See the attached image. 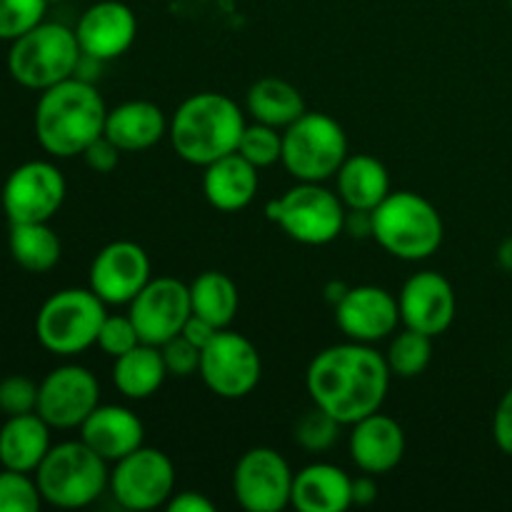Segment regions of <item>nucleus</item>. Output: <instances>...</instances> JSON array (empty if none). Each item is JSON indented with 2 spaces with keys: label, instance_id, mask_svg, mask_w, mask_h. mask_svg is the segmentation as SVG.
<instances>
[{
  "label": "nucleus",
  "instance_id": "nucleus-47",
  "mask_svg": "<svg viewBox=\"0 0 512 512\" xmlns=\"http://www.w3.org/2000/svg\"><path fill=\"white\" fill-rule=\"evenodd\" d=\"M345 293H348V285H345V283H330L328 288H325V300H328V303L335 308V305L343 300Z\"/></svg>",
  "mask_w": 512,
  "mask_h": 512
},
{
  "label": "nucleus",
  "instance_id": "nucleus-12",
  "mask_svg": "<svg viewBox=\"0 0 512 512\" xmlns=\"http://www.w3.org/2000/svg\"><path fill=\"white\" fill-rule=\"evenodd\" d=\"M0 195L10 223H50V218L63 208L68 183L58 165L48 160H28L8 175Z\"/></svg>",
  "mask_w": 512,
  "mask_h": 512
},
{
  "label": "nucleus",
  "instance_id": "nucleus-28",
  "mask_svg": "<svg viewBox=\"0 0 512 512\" xmlns=\"http://www.w3.org/2000/svg\"><path fill=\"white\" fill-rule=\"evenodd\" d=\"M245 108L253 120L278 130H285L308 110L303 93L283 78H260L250 85Z\"/></svg>",
  "mask_w": 512,
  "mask_h": 512
},
{
  "label": "nucleus",
  "instance_id": "nucleus-42",
  "mask_svg": "<svg viewBox=\"0 0 512 512\" xmlns=\"http://www.w3.org/2000/svg\"><path fill=\"white\" fill-rule=\"evenodd\" d=\"M218 333H220V328H215L213 323H208V320L200 318V315H190L188 323H185L183 333H180V335H185L190 343L198 345V348L203 350L205 345H210V340H213Z\"/></svg>",
  "mask_w": 512,
  "mask_h": 512
},
{
  "label": "nucleus",
  "instance_id": "nucleus-25",
  "mask_svg": "<svg viewBox=\"0 0 512 512\" xmlns=\"http://www.w3.org/2000/svg\"><path fill=\"white\" fill-rule=\"evenodd\" d=\"M50 430L53 428L38 413L5 418L0 428V465L20 473H35L53 448Z\"/></svg>",
  "mask_w": 512,
  "mask_h": 512
},
{
  "label": "nucleus",
  "instance_id": "nucleus-22",
  "mask_svg": "<svg viewBox=\"0 0 512 512\" xmlns=\"http://www.w3.org/2000/svg\"><path fill=\"white\" fill-rule=\"evenodd\" d=\"M170 120L150 100H128L108 110L105 133L123 153H143L168 135Z\"/></svg>",
  "mask_w": 512,
  "mask_h": 512
},
{
  "label": "nucleus",
  "instance_id": "nucleus-38",
  "mask_svg": "<svg viewBox=\"0 0 512 512\" xmlns=\"http://www.w3.org/2000/svg\"><path fill=\"white\" fill-rule=\"evenodd\" d=\"M160 353H163L168 375H175V378H190V375H195L200 370V355H203V350L190 343L185 335H175L168 343L160 345Z\"/></svg>",
  "mask_w": 512,
  "mask_h": 512
},
{
  "label": "nucleus",
  "instance_id": "nucleus-10",
  "mask_svg": "<svg viewBox=\"0 0 512 512\" xmlns=\"http://www.w3.org/2000/svg\"><path fill=\"white\" fill-rule=\"evenodd\" d=\"M108 488L115 503L125 510L163 508L175 493V465L163 450L140 445L115 463Z\"/></svg>",
  "mask_w": 512,
  "mask_h": 512
},
{
  "label": "nucleus",
  "instance_id": "nucleus-23",
  "mask_svg": "<svg viewBox=\"0 0 512 512\" xmlns=\"http://www.w3.org/2000/svg\"><path fill=\"white\" fill-rule=\"evenodd\" d=\"M290 505L300 512H345L353 508V478L338 465H305L295 473Z\"/></svg>",
  "mask_w": 512,
  "mask_h": 512
},
{
  "label": "nucleus",
  "instance_id": "nucleus-1",
  "mask_svg": "<svg viewBox=\"0 0 512 512\" xmlns=\"http://www.w3.org/2000/svg\"><path fill=\"white\" fill-rule=\"evenodd\" d=\"M385 355L368 343L330 345L308 365L305 388L313 405L333 415L338 423L353 425L383 408L390 388Z\"/></svg>",
  "mask_w": 512,
  "mask_h": 512
},
{
  "label": "nucleus",
  "instance_id": "nucleus-34",
  "mask_svg": "<svg viewBox=\"0 0 512 512\" xmlns=\"http://www.w3.org/2000/svg\"><path fill=\"white\" fill-rule=\"evenodd\" d=\"M38 480L30 473L3 468L0 473V512H38L43 505Z\"/></svg>",
  "mask_w": 512,
  "mask_h": 512
},
{
  "label": "nucleus",
  "instance_id": "nucleus-43",
  "mask_svg": "<svg viewBox=\"0 0 512 512\" xmlns=\"http://www.w3.org/2000/svg\"><path fill=\"white\" fill-rule=\"evenodd\" d=\"M343 233L353 238H373V210H350L345 213Z\"/></svg>",
  "mask_w": 512,
  "mask_h": 512
},
{
  "label": "nucleus",
  "instance_id": "nucleus-32",
  "mask_svg": "<svg viewBox=\"0 0 512 512\" xmlns=\"http://www.w3.org/2000/svg\"><path fill=\"white\" fill-rule=\"evenodd\" d=\"M340 428L343 423L333 418L330 413H325L323 408L313 405L310 410H305L303 415L298 418L293 430V438L305 453L310 455H320V453H328L340 438Z\"/></svg>",
  "mask_w": 512,
  "mask_h": 512
},
{
  "label": "nucleus",
  "instance_id": "nucleus-49",
  "mask_svg": "<svg viewBox=\"0 0 512 512\" xmlns=\"http://www.w3.org/2000/svg\"><path fill=\"white\" fill-rule=\"evenodd\" d=\"M510 10H512V0H510Z\"/></svg>",
  "mask_w": 512,
  "mask_h": 512
},
{
  "label": "nucleus",
  "instance_id": "nucleus-5",
  "mask_svg": "<svg viewBox=\"0 0 512 512\" xmlns=\"http://www.w3.org/2000/svg\"><path fill=\"white\" fill-rule=\"evenodd\" d=\"M35 480L43 500L53 508H88L108 488V460L100 458L83 440H68L48 450L35 470Z\"/></svg>",
  "mask_w": 512,
  "mask_h": 512
},
{
  "label": "nucleus",
  "instance_id": "nucleus-18",
  "mask_svg": "<svg viewBox=\"0 0 512 512\" xmlns=\"http://www.w3.org/2000/svg\"><path fill=\"white\" fill-rule=\"evenodd\" d=\"M335 323L348 340L368 345L380 343L398 330V298L378 285H355L335 305Z\"/></svg>",
  "mask_w": 512,
  "mask_h": 512
},
{
  "label": "nucleus",
  "instance_id": "nucleus-24",
  "mask_svg": "<svg viewBox=\"0 0 512 512\" xmlns=\"http://www.w3.org/2000/svg\"><path fill=\"white\" fill-rule=\"evenodd\" d=\"M258 168L240 153H230L215 163L205 165L203 193L205 200L220 213H238L253 203L258 193Z\"/></svg>",
  "mask_w": 512,
  "mask_h": 512
},
{
  "label": "nucleus",
  "instance_id": "nucleus-17",
  "mask_svg": "<svg viewBox=\"0 0 512 512\" xmlns=\"http://www.w3.org/2000/svg\"><path fill=\"white\" fill-rule=\"evenodd\" d=\"M400 323L410 330L438 338L453 325L458 298L445 275L438 270H420L405 280L398 295Z\"/></svg>",
  "mask_w": 512,
  "mask_h": 512
},
{
  "label": "nucleus",
  "instance_id": "nucleus-2",
  "mask_svg": "<svg viewBox=\"0 0 512 512\" xmlns=\"http://www.w3.org/2000/svg\"><path fill=\"white\" fill-rule=\"evenodd\" d=\"M105 118L108 108L98 88L80 78H68L40 93L35 138L53 158H75L105 133Z\"/></svg>",
  "mask_w": 512,
  "mask_h": 512
},
{
  "label": "nucleus",
  "instance_id": "nucleus-6",
  "mask_svg": "<svg viewBox=\"0 0 512 512\" xmlns=\"http://www.w3.org/2000/svg\"><path fill=\"white\" fill-rule=\"evenodd\" d=\"M75 30L63 23H40L10 43L8 73L15 83L30 90H48L63 80L75 78L80 60Z\"/></svg>",
  "mask_w": 512,
  "mask_h": 512
},
{
  "label": "nucleus",
  "instance_id": "nucleus-8",
  "mask_svg": "<svg viewBox=\"0 0 512 512\" xmlns=\"http://www.w3.org/2000/svg\"><path fill=\"white\" fill-rule=\"evenodd\" d=\"M348 155V135L343 125L325 113L305 110L283 130L280 163L298 183H325L335 178Z\"/></svg>",
  "mask_w": 512,
  "mask_h": 512
},
{
  "label": "nucleus",
  "instance_id": "nucleus-45",
  "mask_svg": "<svg viewBox=\"0 0 512 512\" xmlns=\"http://www.w3.org/2000/svg\"><path fill=\"white\" fill-rule=\"evenodd\" d=\"M100 68H103V60L93 58V55L80 53L78 68H75V78H80V80H85V83L95 85V78H100Z\"/></svg>",
  "mask_w": 512,
  "mask_h": 512
},
{
  "label": "nucleus",
  "instance_id": "nucleus-33",
  "mask_svg": "<svg viewBox=\"0 0 512 512\" xmlns=\"http://www.w3.org/2000/svg\"><path fill=\"white\" fill-rule=\"evenodd\" d=\"M235 153L243 155L258 170L270 168V165L280 163V158H283V133L278 128H273V125H265L255 120V123L245 125Z\"/></svg>",
  "mask_w": 512,
  "mask_h": 512
},
{
  "label": "nucleus",
  "instance_id": "nucleus-31",
  "mask_svg": "<svg viewBox=\"0 0 512 512\" xmlns=\"http://www.w3.org/2000/svg\"><path fill=\"white\" fill-rule=\"evenodd\" d=\"M385 360H388L390 373L398 375V378H418L433 360V338L405 328L403 333L390 340Z\"/></svg>",
  "mask_w": 512,
  "mask_h": 512
},
{
  "label": "nucleus",
  "instance_id": "nucleus-13",
  "mask_svg": "<svg viewBox=\"0 0 512 512\" xmlns=\"http://www.w3.org/2000/svg\"><path fill=\"white\" fill-rule=\"evenodd\" d=\"M295 473L273 448H250L233 473L235 500L248 512H280L290 505Z\"/></svg>",
  "mask_w": 512,
  "mask_h": 512
},
{
  "label": "nucleus",
  "instance_id": "nucleus-36",
  "mask_svg": "<svg viewBox=\"0 0 512 512\" xmlns=\"http://www.w3.org/2000/svg\"><path fill=\"white\" fill-rule=\"evenodd\" d=\"M38 388L28 375H8L0 380V413L5 418L35 413L38 410Z\"/></svg>",
  "mask_w": 512,
  "mask_h": 512
},
{
  "label": "nucleus",
  "instance_id": "nucleus-19",
  "mask_svg": "<svg viewBox=\"0 0 512 512\" xmlns=\"http://www.w3.org/2000/svg\"><path fill=\"white\" fill-rule=\"evenodd\" d=\"M75 35H78V45L85 55H93V58L108 63V60L128 53L130 45L135 43L138 18L120 0H100L80 15Z\"/></svg>",
  "mask_w": 512,
  "mask_h": 512
},
{
  "label": "nucleus",
  "instance_id": "nucleus-37",
  "mask_svg": "<svg viewBox=\"0 0 512 512\" xmlns=\"http://www.w3.org/2000/svg\"><path fill=\"white\" fill-rule=\"evenodd\" d=\"M138 328L135 323L130 320V315H105L103 325H100V333H98V348L103 350L105 355L110 358H120V355L130 353L135 345H140Z\"/></svg>",
  "mask_w": 512,
  "mask_h": 512
},
{
  "label": "nucleus",
  "instance_id": "nucleus-46",
  "mask_svg": "<svg viewBox=\"0 0 512 512\" xmlns=\"http://www.w3.org/2000/svg\"><path fill=\"white\" fill-rule=\"evenodd\" d=\"M498 263L505 273H512V238L503 240L498 248Z\"/></svg>",
  "mask_w": 512,
  "mask_h": 512
},
{
  "label": "nucleus",
  "instance_id": "nucleus-48",
  "mask_svg": "<svg viewBox=\"0 0 512 512\" xmlns=\"http://www.w3.org/2000/svg\"><path fill=\"white\" fill-rule=\"evenodd\" d=\"M48 3H63V0H48Z\"/></svg>",
  "mask_w": 512,
  "mask_h": 512
},
{
  "label": "nucleus",
  "instance_id": "nucleus-40",
  "mask_svg": "<svg viewBox=\"0 0 512 512\" xmlns=\"http://www.w3.org/2000/svg\"><path fill=\"white\" fill-rule=\"evenodd\" d=\"M493 438L498 448L512 458V388L503 395L493 418Z\"/></svg>",
  "mask_w": 512,
  "mask_h": 512
},
{
  "label": "nucleus",
  "instance_id": "nucleus-30",
  "mask_svg": "<svg viewBox=\"0 0 512 512\" xmlns=\"http://www.w3.org/2000/svg\"><path fill=\"white\" fill-rule=\"evenodd\" d=\"M8 248L15 263L28 273H48L63 253L58 233L48 223H10Z\"/></svg>",
  "mask_w": 512,
  "mask_h": 512
},
{
  "label": "nucleus",
  "instance_id": "nucleus-39",
  "mask_svg": "<svg viewBox=\"0 0 512 512\" xmlns=\"http://www.w3.org/2000/svg\"><path fill=\"white\" fill-rule=\"evenodd\" d=\"M120 153H123V150H120L108 135H100L98 140H93V143L85 148L83 158L85 163H88V168L95 170V173H113L120 163Z\"/></svg>",
  "mask_w": 512,
  "mask_h": 512
},
{
  "label": "nucleus",
  "instance_id": "nucleus-29",
  "mask_svg": "<svg viewBox=\"0 0 512 512\" xmlns=\"http://www.w3.org/2000/svg\"><path fill=\"white\" fill-rule=\"evenodd\" d=\"M190 305L193 315H200L215 328H228L240 308L238 285L220 270H205L190 283Z\"/></svg>",
  "mask_w": 512,
  "mask_h": 512
},
{
  "label": "nucleus",
  "instance_id": "nucleus-20",
  "mask_svg": "<svg viewBox=\"0 0 512 512\" xmlns=\"http://www.w3.org/2000/svg\"><path fill=\"white\" fill-rule=\"evenodd\" d=\"M348 450L358 470L370 475H385L398 468L405 458L403 425L390 415H365L363 420L350 425Z\"/></svg>",
  "mask_w": 512,
  "mask_h": 512
},
{
  "label": "nucleus",
  "instance_id": "nucleus-7",
  "mask_svg": "<svg viewBox=\"0 0 512 512\" xmlns=\"http://www.w3.org/2000/svg\"><path fill=\"white\" fill-rule=\"evenodd\" d=\"M105 303L90 288H65L50 295L35 315V335L48 353L73 358L98 343Z\"/></svg>",
  "mask_w": 512,
  "mask_h": 512
},
{
  "label": "nucleus",
  "instance_id": "nucleus-16",
  "mask_svg": "<svg viewBox=\"0 0 512 512\" xmlns=\"http://www.w3.org/2000/svg\"><path fill=\"white\" fill-rule=\"evenodd\" d=\"M150 283V258L143 245L115 240L100 248L90 263L88 288L105 305H130Z\"/></svg>",
  "mask_w": 512,
  "mask_h": 512
},
{
  "label": "nucleus",
  "instance_id": "nucleus-4",
  "mask_svg": "<svg viewBox=\"0 0 512 512\" xmlns=\"http://www.w3.org/2000/svg\"><path fill=\"white\" fill-rule=\"evenodd\" d=\"M443 238L438 208L413 190H390L373 210V240L393 258L418 263L438 253Z\"/></svg>",
  "mask_w": 512,
  "mask_h": 512
},
{
  "label": "nucleus",
  "instance_id": "nucleus-11",
  "mask_svg": "<svg viewBox=\"0 0 512 512\" xmlns=\"http://www.w3.org/2000/svg\"><path fill=\"white\" fill-rule=\"evenodd\" d=\"M198 375L218 398L240 400L258 388L263 360L245 335L225 328L203 348Z\"/></svg>",
  "mask_w": 512,
  "mask_h": 512
},
{
  "label": "nucleus",
  "instance_id": "nucleus-15",
  "mask_svg": "<svg viewBox=\"0 0 512 512\" xmlns=\"http://www.w3.org/2000/svg\"><path fill=\"white\" fill-rule=\"evenodd\" d=\"M100 405V383L83 365H60L50 370L38 388L35 413L58 430L80 428Z\"/></svg>",
  "mask_w": 512,
  "mask_h": 512
},
{
  "label": "nucleus",
  "instance_id": "nucleus-41",
  "mask_svg": "<svg viewBox=\"0 0 512 512\" xmlns=\"http://www.w3.org/2000/svg\"><path fill=\"white\" fill-rule=\"evenodd\" d=\"M170 512H213L215 505L205 498L203 493H193V490H185V493H173V498L165 505Z\"/></svg>",
  "mask_w": 512,
  "mask_h": 512
},
{
  "label": "nucleus",
  "instance_id": "nucleus-21",
  "mask_svg": "<svg viewBox=\"0 0 512 512\" xmlns=\"http://www.w3.org/2000/svg\"><path fill=\"white\" fill-rule=\"evenodd\" d=\"M80 440L108 463L138 450L145 440L143 420L123 405H98L80 425Z\"/></svg>",
  "mask_w": 512,
  "mask_h": 512
},
{
  "label": "nucleus",
  "instance_id": "nucleus-9",
  "mask_svg": "<svg viewBox=\"0 0 512 512\" xmlns=\"http://www.w3.org/2000/svg\"><path fill=\"white\" fill-rule=\"evenodd\" d=\"M268 218L295 243L328 245L343 233L345 205L323 183H298L268 205Z\"/></svg>",
  "mask_w": 512,
  "mask_h": 512
},
{
  "label": "nucleus",
  "instance_id": "nucleus-35",
  "mask_svg": "<svg viewBox=\"0 0 512 512\" xmlns=\"http://www.w3.org/2000/svg\"><path fill=\"white\" fill-rule=\"evenodd\" d=\"M48 0H0V40L13 43L45 20Z\"/></svg>",
  "mask_w": 512,
  "mask_h": 512
},
{
  "label": "nucleus",
  "instance_id": "nucleus-3",
  "mask_svg": "<svg viewBox=\"0 0 512 512\" xmlns=\"http://www.w3.org/2000/svg\"><path fill=\"white\" fill-rule=\"evenodd\" d=\"M245 115L233 98L223 93H195L178 105L170 118L168 138L178 158L205 165L235 153L245 130Z\"/></svg>",
  "mask_w": 512,
  "mask_h": 512
},
{
  "label": "nucleus",
  "instance_id": "nucleus-27",
  "mask_svg": "<svg viewBox=\"0 0 512 512\" xmlns=\"http://www.w3.org/2000/svg\"><path fill=\"white\" fill-rule=\"evenodd\" d=\"M168 378L163 353L158 345L140 343L130 353L115 358L113 385L130 400H148L163 388Z\"/></svg>",
  "mask_w": 512,
  "mask_h": 512
},
{
  "label": "nucleus",
  "instance_id": "nucleus-44",
  "mask_svg": "<svg viewBox=\"0 0 512 512\" xmlns=\"http://www.w3.org/2000/svg\"><path fill=\"white\" fill-rule=\"evenodd\" d=\"M378 500V483H375V475L365 473L360 478H353V505L358 508H368Z\"/></svg>",
  "mask_w": 512,
  "mask_h": 512
},
{
  "label": "nucleus",
  "instance_id": "nucleus-26",
  "mask_svg": "<svg viewBox=\"0 0 512 512\" xmlns=\"http://www.w3.org/2000/svg\"><path fill=\"white\" fill-rule=\"evenodd\" d=\"M338 195L348 210H375L390 195V173L373 155H348L340 170Z\"/></svg>",
  "mask_w": 512,
  "mask_h": 512
},
{
  "label": "nucleus",
  "instance_id": "nucleus-14",
  "mask_svg": "<svg viewBox=\"0 0 512 512\" xmlns=\"http://www.w3.org/2000/svg\"><path fill=\"white\" fill-rule=\"evenodd\" d=\"M128 315L138 328L140 340L160 348L170 338L183 333L185 323L193 315L190 285L170 275L150 278V283L130 303Z\"/></svg>",
  "mask_w": 512,
  "mask_h": 512
}]
</instances>
